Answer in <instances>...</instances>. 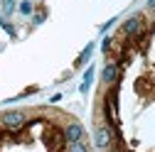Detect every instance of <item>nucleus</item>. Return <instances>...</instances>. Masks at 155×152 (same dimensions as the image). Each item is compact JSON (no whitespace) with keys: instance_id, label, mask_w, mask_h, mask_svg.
Instances as JSON below:
<instances>
[{"instance_id":"nucleus-1","label":"nucleus","mask_w":155,"mask_h":152,"mask_svg":"<svg viewBox=\"0 0 155 152\" xmlns=\"http://www.w3.org/2000/svg\"><path fill=\"white\" fill-rule=\"evenodd\" d=\"M64 140L67 142H79L81 138H84V128H81V123H76V120H71L67 128H64Z\"/></svg>"},{"instance_id":"nucleus-2","label":"nucleus","mask_w":155,"mask_h":152,"mask_svg":"<svg viewBox=\"0 0 155 152\" xmlns=\"http://www.w3.org/2000/svg\"><path fill=\"white\" fill-rule=\"evenodd\" d=\"M22 123H25V113L22 110H8V113H3V125L5 128L15 130V128H20Z\"/></svg>"},{"instance_id":"nucleus-3","label":"nucleus","mask_w":155,"mask_h":152,"mask_svg":"<svg viewBox=\"0 0 155 152\" xmlns=\"http://www.w3.org/2000/svg\"><path fill=\"white\" fill-rule=\"evenodd\" d=\"M94 140H96V145H99L101 150L108 147L111 140H113V130H111L108 125H106V128H99V130H96V138H94Z\"/></svg>"},{"instance_id":"nucleus-4","label":"nucleus","mask_w":155,"mask_h":152,"mask_svg":"<svg viewBox=\"0 0 155 152\" xmlns=\"http://www.w3.org/2000/svg\"><path fill=\"white\" fill-rule=\"evenodd\" d=\"M101 79H104V84H106V86L116 84V79H118V66H116V64H106V66H104V76H101Z\"/></svg>"},{"instance_id":"nucleus-5","label":"nucleus","mask_w":155,"mask_h":152,"mask_svg":"<svg viewBox=\"0 0 155 152\" xmlns=\"http://www.w3.org/2000/svg\"><path fill=\"white\" fill-rule=\"evenodd\" d=\"M138 30H140V15H133V17H128L123 22V32L126 34H135Z\"/></svg>"},{"instance_id":"nucleus-6","label":"nucleus","mask_w":155,"mask_h":152,"mask_svg":"<svg viewBox=\"0 0 155 152\" xmlns=\"http://www.w3.org/2000/svg\"><path fill=\"white\" fill-rule=\"evenodd\" d=\"M91 52H94V44H86V49L81 52V56H79V59H76V66L86 64V62H89V56H91Z\"/></svg>"},{"instance_id":"nucleus-7","label":"nucleus","mask_w":155,"mask_h":152,"mask_svg":"<svg viewBox=\"0 0 155 152\" xmlns=\"http://www.w3.org/2000/svg\"><path fill=\"white\" fill-rule=\"evenodd\" d=\"M67 152H89V147L79 140V142H69V145H67Z\"/></svg>"},{"instance_id":"nucleus-8","label":"nucleus","mask_w":155,"mask_h":152,"mask_svg":"<svg viewBox=\"0 0 155 152\" xmlns=\"http://www.w3.org/2000/svg\"><path fill=\"white\" fill-rule=\"evenodd\" d=\"M0 8H3V12H5V15H12L17 5H15V0H0Z\"/></svg>"},{"instance_id":"nucleus-9","label":"nucleus","mask_w":155,"mask_h":152,"mask_svg":"<svg viewBox=\"0 0 155 152\" xmlns=\"http://www.w3.org/2000/svg\"><path fill=\"white\" fill-rule=\"evenodd\" d=\"M0 27H3V30H5V32H8L10 37H17V30H15V27H12V25H10L8 20H5L3 15H0Z\"/></svg>"},{"instance_id":"nucleus-10","label":"nucleus","mask_w":155,"mask_h":152,"mask_svg":"<svg viewBox=\"0 0 155 152\" xmlns=\"http://www.w3.org/2000/svg\"><path fill=\"white\" fill-rule=\"evenodd\" d=\"M17 10H20L22 15H32V10H35V8H32V3H30V0H22V3L17 5Z\"/></svg>"},{"instance_id":"nucleus-11","label":"nucleus","mask_w":155,"mask_h":152,"mask_svg":"<svg viewBox=\"0 0 155 152\" xmlns=\"http://www.w3.org/2000/svg\"><path fill=\"white\" fill-rule=\"evenodd\" d=\"M45 17H47L45 12H37V15H35V25H42V22H45Z\"/></svg>"},{"instance_id":"nucleus-12","label":"nucleus","mask_w":155,"mask_h":152,"mask_svg":"<svg viewBox=\"0 0 155 152\" xmlns=\"http://www.w3.org/2000/svg\"><path fill=\"white\" fill-rule=\"evenodd\" d=\"M148 8H150V10H155V0H148Z\"/></svg>"}]
</instances>
